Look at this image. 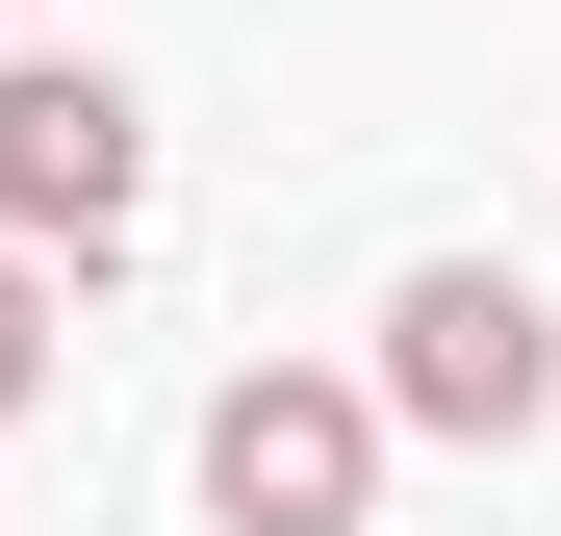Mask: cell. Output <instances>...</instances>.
Here are the masks:
<instances>
[{
    "instance_id": "6da1fadb",
    "label": "cell",
    "mask_w": 561,
    "mask_h": 536,
    "mask_svg": "<svg viewBox=\"0 0 561 536\" xmlns=\"http://www.w3.org/2000/svg\"><path fill=\"white\" fill-rule=\"evenodd\" d=\"M383 409L459 434V460L561 434V307L511 282V255H409V282H383Z\"/></svg>"
},
{
    "instance_id": "7a4b0ae2",
    "label": "cell",
    "mask_w": 561,
    "mask_h": 536,
    "mask_svg": "<svg viewBox=\"0 0 561 536\" xmlns=\"http://www.w3.org/2000/svg\"><path fill=\"white\" fill-rule=\"evenodd\" d=\"M383 384H332V357H255V384L205 409V511L230 536H357V511H383Z\"/></svg>"
},
{
    "instance_id": "3957f363",
    "label": "cell",
    "mask_w": 561,
    "mask_h": 536,
    "mask_svg": "<svg viewBox=\"0 0 561 536\" xmlns=\"http://www.w3.org/2000/svg\"><path fill=\"white\" fill-rule=\"evenodd\" d=\"M128 205H153V103L77 77V52H26L0 77V230L26 255H128Z\"/></svg>"
},
{
    "instance_id": "277c9868",
    "label": "cell",
    "mask_w": 561,
    "mask_h": 536,
    "mask_svg": "<svg viewBox=\"0 0 561 536\" xmlns=\"http://www.w3.org/2000/svg\"><path fill=\"white\" fill-rule=\"evenodd\" d=\"M26 384H51V255L0 230V409H26Z\"/></svg>"
}]
</instances>
